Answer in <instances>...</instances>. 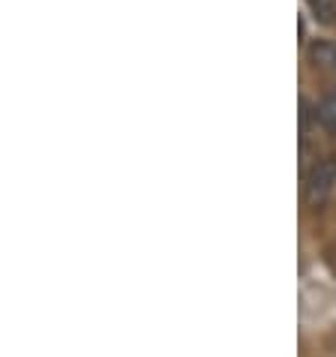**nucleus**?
<instances>
[{
	"label": "nucleus",
	"mask_w": 336,
	"mask_h": 357,
	"mask_svg": "<svg viewBox=\"0 0 336 357\" xmlns=\"http://www.w3.org/2000/svg\"><path fill=\"white\" fill-rule=\"evenodd\" d=\"M333 183H336V160H330V156L328 160H319L312 165V172L306 174V198H310V204L312 207L324 204Z\"/></svg>",
	"instance_id": "nucleus-1"
},
{
	"label": "nucleus",
	"mask_w": 336,
	"mask_h": 357,
	"mask_svg": "<svg viewBox=\"0 0 336 357\" xmlns=\"http://www.w3.org/2000/svg\"><path fill=\"white\" fill-rule=\"evenodd\" d=\"M310 61H312L315 69H321V73L336 75V43H330V39L312 43L310 45Z\"/></svg>",
	"instance_id": "nucleus-2"
},
{
	"label": "nucleus",
	"mask_w": 336,
	"mask_h": 357,
	"mask_svg": "<svg viewBox=\"0 0 336 357\" xmlns=\"http://www.w3.org/2000/svg\"><path fill=\"white\" fill-rule=\"evenodd\" d=\"M303 3L310 6L315 22H321V24H333L336 22V0H303Z\"/></svg>",
	"instance_id": "nucleus-3"
},
{
	"label": "nucleus",
	"mask_w": 336,
	"mask_h": 357,
	"mask_svg": "<svg viewBox=\"0 0 336 357\" xmlns=\"http://www.w3.org/2000/svg\"><path fill=\"white\" fill-rule=\"evenodd\" d=\"M315 114H319V121H321L324 130H328L330 135H336V93L324 96L319 102V112H315Z\"/></svg>",
	"instance_id": "nucleus-4"
}]
</instances>
